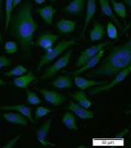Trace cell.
<instances>
[{"instance_id": "obj_30", "label": "cell", "mask_w": 131, "mask_h": 148, "mask_svg": "<svg viewBox=\"0 0 131 148\" xmlns=\"http://www.w3.org/2000/svg\"><path fill=\"white\" fill-rule=\"evenodd\" d=\"M53 112V110L50 109V108H46V107H44V106H39L36 109V111H35V121L37 123L39 122V120L41 119L42 117H45L47 114H49V113Z\"/></svg>"}, {"instance_id": "obj_40", "label": "cell", "mask_w": 131, "mask_h": 148, "mask_svg": "<svg viewBox=\"0 0 131 148\" xmlns=\"http://www.w3.org/2000/svg\"><path fill=\"white\" fill-rule=\"evenodd\" d=\"M49 1H55V0H49Z\"/></svg>"}, {"instance_id": "obj_4", "label": "cell", "mask_w": 131, "mask_h": 148, "mask_svg": "<svg viewBox=\"0 0 131 148\" xmlns=\"http://www.w3.org/2000/svg\"><path fill=\"white\" fill-rule=\"evenodd\" d=\"M130 72H131V67L130 66L124 68L123 70L118 72L117 74H115V77H113L110 82H107L105 84L92 87V89L89 90V94L90 95H96V94H99V93H102V92L109 91V90L112 89L116 84H118L119 82L124 81V79L129 76Z\"/></svg>"}, {"instance_id": "obj_34", "label": "cell", "mask_w": 131, "mask_h": 148, "mask_svg": "<svg viewBox=\"0 0 131 148\" xmlns=\"http://www.w3.org/2000/svg\"><path fill=\"white\" fill-rule=\"evenodd\" d=\"M3 1H4V0H0V19H2V11H3Z\"/></svg>"}, {"instance_id": "obj_22", "label": "cell", "mask_w": 131, "mask_h": 148, "mask_svg": "<svg viewBox=\"0 0 131 148\" xmlns=\"http://www.w3.org/2000/svg\"><path fill=\"white\" fill-rule=\"evenodd\" d=\"M105 34V31L104 25L101 24L99 22H95L92 29L90 31L89 38L92 42L99 41L104 38Z\"/></svg>"}, {"instance_id": "obj_29", "label": "cell", "mask_w": 131, "mask_h": 148, "mask_svg": "<svg viewBox=\"0 0 131 148\" xmlns=\"http://www.w3.org/2000/svg\"><path fill=\"white\" fill-rule=\"evenodd\" d=\"M107 34L109 38L112 39V40H116V39H118L117 27L114 25V23H112V21L107 22Z\"/></svg>"}, {"instance_id": "obj_24", "label": "cell", "mask_w": 131, "mask_h": 148, "mask_svg": "<svg viewBox=\"0 0 131 148\" xmlns=\"http://www.w3.org/2000/svg\"><path fill=\"white\" fill-rule=\"evenodd\" d=\"M62 124L70 130H78V124L76 116L72 112H65L61 119Z\"/></svg>"}, {"instance_id": "obj_23", "label": "cell", "mask_w": 131, "mask_h": 148, "mask_svg": "<svg viewBox=\"0 0 131 148\" xmlns=\"http://www.w3.org/2000/svg\"><path fill=\"white\" fill-rule=\"evenodd\" d=\"M70 95H71V98L75 102H77V104H79L80 106L86 108V109H89V108L92 107L93 102L87 97L84 90H79V91H76Z\"/></svg>"}, {"instance_id": "obj_21", "label": "cell", "mask_w": 131, "mask_h": 148, "mask_svg": "<svg viewBox=\"0 0 131 148\" xmlns=\"http://www.w3.org/2000/svg\"><path fill=\"white\" fill-rule=\"evenodd\" d=\"M98 1L100 2V7H101L102 14L104 15V16L107 17L109 19H110V21L112 23H114V25H116L117 27H121V25H120L118 19L115 17L114 13H113L109 0H98Z\"/></svg>"}, {"instance_id": "obj_35", "label": "cell", "mask_w": 131, "mask_h": 148, "mask_svg": "<svg viewBox=\"0 0 131 148\" xmlns=\"http://www.w3.org/2000/svg\"><path fill=\"white\" fill-rule=\"evenodd\" d=\"M23 1V0H13V6H14V8H16L18 5L21 3V2Z\"/></svg>"}, {"instance_id": "obj_41", "label": "cell", "mask_w": 131, "mask_h": 148, "mask_svg": "<svg viewBox=\"0 0 131 148\" xmlns=\"http://www.w3.org/2000/svg\"><path fill=\"white\" fill-rule=\"evenodd\" d=\"M0 121H1V118H0Z\"/></svg>"}, {"instance_id": "obj_19", "label": "cell", "mask_w": 131, "mask_h": 148, "mask_svg": "<svg viewBox=\"0 0 131 148\" xmlns=\"http://www.w3.org/2000/svg\"><path fill=\"white\" fill-rule=\"evenodd\" d=\"M37 13L40 15V17L42 19L46 25H51L52 20H53L55 14L57 13V9H55L51 5H47V6L41 7V8L37 9Z\"/></svg>"}, {"instance_id": "obj_26", "label": "cell", "mask_w": 131, "mask_h": 148, "mask_svg": "<svg viewBox=\"0 0 131 148\" xmlns=\"http://www.w3.org/2000/svg\"><path fill=\"white\" fill-rule=\"evenodd\" d=\"M13 9V0H6L5 1V31H8Z\"/></svg>"}, {"instance_id": "obj_9", "label": "cell", "mask_w": 131, "mask_h": 148, "mask_svg": "<svg viewBox=\"0 0 131 148\" xmlns=\"http://www.w3.org/2000/svg\"><path fill=\"white\" fill-rule=\"evenodd\" d=\"M45 101L52 106H60L66 101V96L59 92L49 89H39Z\"/></svg>"}, {"instance_id": "obj_39", "label": "cell", "mask_w": 131, "mask_h": 148, "mask_svg": "<svg viewBox=\"0 0 131 148\" xmlns=\"http://www.w3.org/2000/svg\"><path fill=\"white\" fill-rule=\"evenodd\" d=\"M0 43H3V36L1 32H0Z\"/></svg>"}, {"instance_id": "obj_32", "label": "cell", "mask_w": 131, "mask_h": 148, "mask_svg": "<svg viewBox=\"0 0 131 148\" xmlns=\"http://www.w3.org/2000/svg\"><path fill=\"white\" fill-rule=\"evenodd\" d=\"M12 64V59L8 58L6 56H0V70L3 68L9 67Z\"/></svg>"}, {"instance_id": "obj_6", "label": "cell", "mask_w": 131, "mask_h": 148, "mask_svg": "<svg viewBox=\"0 0 131 148\" xmlns=\"http://www.w3.org/2000/svg\"><path fill=\"white\" fill-rule=\"evenodd\" d=\"M112 44L110 41H105V42H100V43L96 44V45H92V46L88 47L85 50H83L81 52V54L78 57L76 64H75V67L76 68H80L82 67L89 59L92 58L93 56H95L96 54L99 51H101L102 49H105V47L110 46Z\"/></svg>"}, {"instance_id": "obj_27", "label": "cell", "mask_w": 131, "mask_h": 148, "mask_svg": "<svg viewBox=\"0 0 131 148\" xmlns=\"http://www.w3.org/2000/svg\"><path fill=\"white\" fill-rule=\"evenodd\" d=\"M29 71H28V69L25 66H23V65H18V66L14 67L13 69L5 72L3 75L5 77H20V76H22V75L26 74Z\"/></svg>"}, {"instance_id": "obj_33", "label": "cell", "mask_w": 131, "mask_h": 148, "mask_svg": "<svg viewBox=\"0 0 131 148\" xmlns=\"http://www.w3.org/2000/svg\"><path fill=\"white\" fill-rule=\"evenodd\" d=\"M20 137H21V135H17V136H14L13 138L10 139L6 144L3 145V148H13L15 145H16L17 142H18V140L20 139Z\"/></svg>"}, {"instance_id": "obj_16", "label": "cell", "mask_w": 131, "mask_h": 148, "mask_svg": "<svg viewBox=\"0 0 131 148\" xmlns=\"http://www.w3.org/2000/svg\"><path fill=\"white\" fill-rule=\"evenodd\" d=\"M87 4H86V16H85V23H84V27L82 29V34L81 36H83L85 34L88 26L91 22H92L93 18H94L96 12H97V0H87Z\"/></svg>"}, {"instance_id": "obj_31", "label": "cell", "mask_w": 131, "mask_h": 148, "mask_svg": "<svg viewBox=\"0 0 131 148\" xmlns=\"http://www.w3.org/2000/svg\"><path fill=\"white\" fill-rule=\"evenodd\" d=\"M4 50L7 54H15L19 51V45L17 41H6L4 44Z\"/></svg>"}, {"instance_id": "obj_3", "label": "cell", "mask_w": 131, "mask_h": 148, "mask_svg": "<svg viewBox=\"0 0 131 148\" xmlns=\"http://www.w3.org/2000/svg\"><path fill=\"white\" fill-rule=\"evenodd\" d=\"M76 44V39L72 38L69 40H61L57 45L51 47L50 49H49L47 51H45V53H44L40 58L39 64L37 67V71H41L45 65L49 64L50 62H52L53 60H55L58 56L62 55L64 53V51H66L68 48H70L73 45Z\"/></svg>"}, {"instance_id": "obj_36", "label": "cell", "mask_w": 131, "mask_h": 148, "mask_svg": "<svg viewBox=\"0 0 131 148\" xmlns=\"http://www.w3.org/2000/svg\"><path fill=\"white\" fill-rule=\"evenodd\" d=\"M123 1H124L123 2V4H126L125 6H127L128 8H130L131 7V0H123Z\"/></svg>"}, {"instance_id": "obj_18", "label": "cell", "mask_w": 131, "mask_h": 148, "mask_svg": "<svg viewBox=\"0 0 131 148\" xmlns=\"http://www.w3.org/2000/svg\"><path fill=\"white\" fill-rule=\"evenodd\" d=\"M76 26L77 22L72 21V20H60L55 24V27L60 34H72L76 29Z\"/></svg>"}, {"instance_id": "obj_28", "label": "cell", "mask_w": 131, "mask_h": 148, "mask_svg": "<svg viewBox=\"0 0 131 148\" xmlns=\"http://www.w3.org/2000/svg\"><path fill=\"white\" fill-rule=\"evenodd\" d=\"M26 94H27L26 100L30 105H33V106H39V105L42 104V99L37 96V94L35 91L27 89Z\"/></svg>"}, {"instance_id": "obj_2", "label": "cell", "mask_w": 131, "mask_h": 148, "mask_svg": "<svg viewBox=\"0 0 131 148\" xmlns=\"http://www.w3.org/2000/svg\"><path fill=\"white\" fill-rule=\"evenodd\" d=\"M99 68L90 73V77H110L117 74L131 63V40L128 39L122 44L114 45L110 49L107 56L103 57Z\"/></svg>"}, {"instance_id": "obj_25", "label": "cell", "mask_w": 131, "mask_h": 148, "mask_svg": "<svg viewBox=\"0 0 131 148\" xmlns=\"http://www.w3.org/2000/svg\"><path fill=\"white\" fill-rule=\"evenodd\" d=\"M109 1L114 15H116L120 19L125 20L127 17V9L125 4H123L122 2H118L116 0H109Z\"/></svg>"}, {"instance_id": "obj_7", "label": "cell", "mask_w": 131, "mask_h": 148, "mask_svg": "<svg viewBox=\"0 0 131 148\" xmlns=\"http://www.w3.org/2000/svg\"><path fill=\"white\" fill-rule=\"evenodd\" d=\"M58 38H59L58 34H52V32H44L37 36V41L35 44H36L37 46L41 47L42 49L47 51L49 49L54 46L55 42H56V40Z\"/></svg>"}, {"instance_id": "obj_13", "label": "cell", "mask_w": 131, "mask_h": 148, "mask_svg": "<svg viewBox=\"0 0 131 148\" xmlns=\"http://www.w3.org/2000/svg\"><path fill=\"white\" fill-rule=\"evenodd\" d=\"M107 82L104 81H95V79H88L86 77L79 76H74L73 77V84L76 85V87H78L80 90H85L88 89L90 87H94L98 86V85H102L105 84Z\"/></svg>"}, {"instance_id": "obj_38", "label": "cell", "mask_w": 131, "mask_h": 148, "mask_svg": "<svg viewBox=\"0 0 131 148\" xmlns=\"http://www.w3.org/2000/svg\"><path fill=\"white\" fill-rule=\"evenodd\" d=\"M4 85H7V82H4L3 79H0V86H4Z\"/></svg>"}, {"instance_id": "obj_37", "label": "cell", "mask_w": 131, "mask_h": 148, "mask_svg": "<svg viewBox=\"0 0 131 148\" xmlns=\"http://www.w3.org/2000/svg\"><path fill=\"white\" fill-rule=\"evenodd\" d=\"M35 2H36L37 4H39V5H41V4H44V2H45V0H34Z\"/></svg>"}, {"instance_id": "obj_10", "label": "cell", "mask_w": 131, "mask_h": 148, "mask_svg": "<svg viewBox=\"0 0 131 148\" xmlns=\"http://www.w3.org/2000/svg\"><path fill=\"white\" fill-rule=\"evenodd\" d=\"M0 110L1 111H16L22 114L23 116H25L29 120L32 124H36L34 117H33V109L31 107L26 106V105H21V104H15V105H2L0 106Z\"/></svg>"}, {"instance_id": "obj_14", "label": "cell", "mask_w": 131, "mask_h": 148, "mask_svg": "<svg viewBox=\"0 0 131 148\" xmlns=\"http://www.w3.org/2000/svg\"><path fill=\"white\" fill-rule=\"evenodd\" d=\"M36 81H37V77H36V75H35V73L33 71H29L28 73H26V74L22 75V76L15 77L13 84L15 86L18 87V88L25 89V88H27L30 84Z\"/></svg>"}, {"instance_id": "obj_8", "label": "cell", "mask_w": 131, "mask_h": 148, "mask_svg": "<svg viewBox=\"0 0 131 148\" xmlns=\"http://www.w3.org/2000/svg\"><path fill=\"white\" fill-rule=\"evenodd\" d=\"M105 48L102 49L101 51L98 52L95 56H93L92 58L88 60L82 67L78 68V70H76V71L70 72L69 75H71V76H79V75L83 74L84 72H87V71H89V70L94 69V68L100 63V61L103 59V57L105 56Z\"/></svg>"}, {"instance_id": "obj_20", "label": "cell", "mask_w": 131, "mask_h": 148, "mask_svg": "<svg viewBox=\"0 0 131 148\" xmlns=\"http://www.w3.org/2000/svg\"><path fill=\"white\" fill-rule=\"evenodd\" d=\"M49 84L57 89L71 88L74 85L71 75H61V76L57 77L54 81H52Z\"/></svg>"}, {"instance_id": "obj_12", "label": "cell", "mask_w": 131, "mask_h": 148, "mask_svg": "<svg viewBox=\"0 0 131 148\" xmlns=\"http://www.w3.org/2000/svg\"><path fill=\"white\" fill-rule=\"evenodd\" d=\"M65 109L71 111L75 116L82 120H90L94 118V113L92 111H89L86 108L80 106L75 101H69V105L65 107Z\"/></svg>"}, {"instance_id": "obj_5", "label": "cell", "mask_w": 131, "mask_h": 148, "mask_svg": "<svg viewBox=\"0 0 131 148\" xmlns=\"http://www.w3.org/2000/svg\"><path fill=\"white\" fill-rule=\"evenodd\" d=\"M72 53H73V50L69 49L68 51L65 52V53L62 55L59 59H57L53 64L50 65L49 67H47L46 69H45L44 75H42V77H41V81H44V79L52 77L53 76H55L58 72L61 71L62 69H64V68L69 64V61H70V59H71Z\"/></svg>"}, {"instance_id": "obj_11", "label": "cell", "mask_w": 131, "mask_h": 148, "mask_svg": "<svg viewBox=\"0 0 131 148\" xmlns=\"http://www.w3.org/2000/svg\"><path fill=\"white\" fill-rule=\"evenodd\" d=\"M51 123H52V119L51 118H49V119L45 121L44 124L42 125L39 129L37 130V138L39 140V142L41 143L42 146L46 147V146H55V144H53L52 142L47 141L46 138L49 136V130H50V127H51Z\"/></svg>"}, {"instance_id": "obj_15", "label": "cell", "mask_w": 131, "mask_h": 148, "mask_svg": "<svg viewBox=\"0 0 131 148\" xmlns=\"http://www.w3.org/2000/svg\"><path fill=\"white\" fill-rule=\"evenodd\" d=\"M86 5V0H72L70 3L63 7V12L69 15H82Z\"/></svg>"}, {"instance_id": "obj_17", "label": "cell", "mask_w": 131, "mask_h": 148, "mask_svg": "<svg viewBox=\"0 0 131 148\" xmlns=\"http://www.w3.org/2000/svg\"><path fill=\"white\" fill-rule=\"evenodd\" d=\"M2 116H3V118L7 122L11 123V124H13V125H17V126H22V127L28 126L27 118L16 111L15 112H12V111L5 112V113H3Z\"/></svg>"}, {"instance_id": "obj_1", "label": "cell", "mask_w": 131, "mask_h": 148, "mask_svg": "<svg viewBox=\"0 0 131 148\" xmlns=\"http://www.w3.org/2000/svg\"><path fill=\"white\" fill-rule=\"evenodd\" d=\"M34 5L30 0L23 2L19 9L12 15L8 31L15 37L21 48L25 59L32 57V47L34 45V36L37 29V24L33 15Z\"/></svg>"}]
</instances>
